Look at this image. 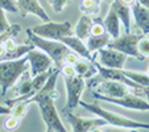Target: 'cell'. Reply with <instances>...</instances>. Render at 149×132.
Listing matches in <instances>:
<instances>
[{"instance_id":"obj_24","label":"cell","mask_w":149,"mask_h":132,"mask_svg":"<svg viewBox=\"0 0 149 132\" xmlns=\"http://www.w3.org/2000/svg\"><path fill=\"white\" fill-rule=\"evenodd\" d=\"M29 104L31 102L29 101H21V102H16V103L12 106V115H16L19 118L23 119L24 116L26 115L28 112V108H29Z\"/></svg>"},{"instance_id":"obj_8","label":"cell","mask_w":149,"mask_h":132,"mask_svg":"<svg viewBox=\"0 0 149 132\" xmlns=\"http://www.w3.org/2000/svg\"><path fill=\"white\" fill-rule=\"evenodd\" d=\"M65 86L66 91H68V102H66V107L63 110L70 111V110H74L75 107L79 106L86 83H84L83 77L75 74L73 77H65Z\"/></svg>"},{"instance_id":"obj_18","label":"cell","mask_w":149,"mask_h":132,"mask_svg":"<svg viewBox=\"0 0 149 132\" xmlns=\"http://www.w3.org/2000/svg\"><path fill=\"white\" fill-rule=\"evenodd\" d=\"M111 4L115 7L116 12H118V16H119V19H120L121 24L124 25L125 32L130 33L131 32V8H130V6L124 4L121 0H113Z\"/></svg>"},{"instance_id":"obj_30","label":"cell","mask_w":149,"mask_h":132,"mask_svg":"<svg viewBox=\"0 0 149 132\" xmlns=\"http://www.w3.org/2000/svg\"><path fill=\"white\" fill-rule=\"evenodd\" d=\"M139 52L144 57H149V37H141L139 41Z\"/></svg>"},{"instance_id":"obj_28","label":"cell","mask_w":149,"mask_h":132,"mask_svg":"<svg viewBox=\"0 0 149 132\" xmlns=\"http://www.w3.org/2000/svg\"><path fill=\"white\" fill-rule=\"evenodd\" d=\"M4 12L6 11L0 7V34H3V33H6V32H8L12 29V25L8 23V20H7Z\"/></svg>"},{"instance_id":"obj_14","label":"cell","mask_w":149,"mask_h":132,"mask_svg":"<svg viewBox=\"0 0 149 132\" xmlns=\"http://www.w3.org/2000/svg\"><path fill=\"white\" fill-rule=\"evenodd\" d=\"M17 8H19L20 15L23 17H25L26 15L32 13L38 16L42 21H50L49 15L44 11V8L41 7V4L38 3V0H16Z\"/></svg>"},{"instance_id":"obj_5","label":"cell","mask_w":149,"mask_h":132,"mask_svg":"<svg viewBox=\"0 0 149 132\" xmlns=\"http://www.w3.org/2000/svg\"><path fill=\"white\" fill-rule=\"evenodd\" d=\"M28 57L24 56L19 59L0 61V89L1 94H6L9 87L15 86L17 79L26 70Z\"/></svg>"},{"instance_id":"obj_22","label":"cell","mask_w":149,"mask_h":132,"mask_svg":"<svg viewBox=\"0 0 149 132\" xmlns=\"http://www.w3.org/2000/svg\"><path fill=\"white\" fill-rule=\"evenodd\" d=\"M79 9L83 15L94 16V15H98L100 11V3L99 0H82L79 4Z\"/></svg>"},{"instance_id":"obj_29","label":"cell","mask_w":149,"mask_h":132,"mask_svg":"<svg viewBox=\"0 0 149 132\" xmlns=\"http://www.w3.org/2000/svg\"><path fill=\"white\" fill-rule=\"evenodd\" d=\"M69 1H70V0H49V4L52 6L54 12L59 13V12L63 11V8L69 4Z\"/></svg>"},{"instance_id":"obj_9","label":"cell","mask_w":149,"mask_h":132,"mask_svg":"<svg viewBox=\"0 0 149 132\" xmlns=\"http://www.w3.org/2000/svg\"><path fill=\"white\" fill-rule=\"evenodd\" d=\"M93 95L95 99H99V101H103V102H108V103L118 104V106L125 107V108H130V110L149 111V102L139 98L137 95H135V94H132V93L127 94V95H124V96H120V98H108V96L100 95V94H96V93H94Z\"/></svg>"},{"instance_id":"obj_36","label":"cell","mask_w":149,"mask_h":132,"mask_svg":"<svg viewBox=\"0 0 149 132\" xmlns=\"http://www.w3.org/2000/svg\"><path fill=\"white\" fill-rule=\"evenodd\" d=\"M148 75H149V71H148ZM145 93H146V96H148V102H149V87L145 90Z\"/></svg>"},{"instance_id":"obj_16","label":"cell","mask_w":149,"mask_h":132,"mask_svg":"<svg viewBox=\"0 0 149 132\" xmlns=\"http://www.w3.org/2000/svg\"><path fill=\"white\" fill-rule=\"evenodd\" d=\"M59 41H62L66 46H69L70 50L75 52L77 54H79L82 58L94 59L93 57L90 56V50L87 49V45L83 42V40H81L78 36H75V34H70V36L62 37Z\"/></svg>"},{"instance_id":"obj_15","label":"cell","mask_w":149,"mask_h":132,"mask_svg":"<svg viewBox=\"0 0 149 132\" xmlns=\"http://www.w3.org/2000/svg\"><path fill=\"white\" fill-rule=\"evenodd\" d=\"M131 11H132L136 27L140 29L143 34H148L149 33V9L146 7H144L143 4H140L139 1H136L131 7Z\"/></svg>"},{"instance_id":"obj_23","label":"cell","mask_w":149,"mask_h":132,"mask_svg":"<svg viewBox=\"0 0 149 132\" xmlns=\"http://www.w3.org/2000/svg\"><path fill=\"white\" fill-rule=\"evenodd\" d=\"M123 73L130 79H132L133 82L140 85V86L145 87V89L149 87V75L148 74L140 73V71H135V70H124V69H123Z\"/></svg>"},{"instance_id":"obj_4","label":"cell","mask_w":149,"mask_h":132,"mask_svg":"<svg viewBox=\"0 0 149 132\" xmlns=\"http://www.w3.org/2000/svg\"><path fill=\"white\" fill-rule=\"evenodd\" d=\"M26 34H28V40L33 44L36 48L41 49L42 52H45L54 62V66L59 69L62 65L65 64V56L70 52V48L66 46L62 41L58 40H49L40 37L32 32V29H26Z\"/></svg>"},{"instance_id":"obj_19","label":"cell","mask_w":149,"mask_h":132,"mask_svg":"<svg viewBox=\"0 0 149 132\" xmlns=\"http://www.w3.org/2000/svg\"><path fill=\"white\" fill-rule=\"evenodd\" d=\"M93 21L94 19L88 15H82L81 19L78 20V23L75 25L74 33L75 36H78L81 40H87L88 36L91 34V27H93Z\"/></svg>"},{"instance_id":"obj_35","label":"cell","mask_w":149,"mask_h":132,"mask_svg":"<svg viewBox=\"0 0 149 132\" xmlns=\"http://www.w3.org/2000/svg\"><path fill=\"white\" fill-rule=\"evenodd\" d=\"M124 4H127V6H130V7H132L133 6V3H136V0H121Z\"/></svg>"},{"instance_id":"obj_33","label":"cell","mask_w":149,"mask_h":132,"mask_svg":"<svg viewBox=\"0 0 149 132\" xmlns=\"http://www.w3.org/2000/svg\"><path fill=\"white\" fill-rule=\"evenodd\" d=\"M11 112H12V107L0 104V114H11Z\"/></svg>"},{"instance_id":"obj_27","label":"cell","mask_w":149,"mask_h":132,"mask_svg":"<svg viewBox=\"0 0 149 132\" xmlns=\"http://www.w3.org/2000/svg\"><path fill=\"white\" fill-rule=\"evenodd\" d=\"M0 7H1L4 11L11 12V13H16V12H19L16 0H0Z\"/></svg>"},{"instance_id":"obj_10","label":"cell","mask_w":149,"mask_h":132,"mask_svg":"<svg viewBox=\"0 0 149 132\" xmlns=\"http://www.w3.org/2000/svg\"><path fill=\"white\" fill-rule=\"evenodd\" d=\"M63 114L66 115V119L71 126V131L74 132H88L96 129L99 127H103L108 124L103 118L98 116L94 119L88 118H82V116H77L75 114H71L69 110H63Z\"/></svg>"},{"instance_id":"obj_34","label":"cell","mask_w":149,"mask_h":132,"mask_svg":"<svg viewBox=\"0 0 149 132\" xmlns=\"http://www.w3.org/2000/svg\"><path fill=\"white\" fill-rule=\"evenodd\" d=\"M136 1H139L140 4H143L144 7H146L149 9V0H136Z\"/></svg>"},{"instance_id":"obj_25","label":"cell","mask_w":149,"mask_h":132,"mask_svg":"<svg viewBox=\"0 0 149 132\" xmlns=\"http://www.w3.org/2000/svg\"><path fill=\"white\" fill-rule=\"evenodd\" d=\"M104 33H107L104 21L102 19H99V17L94 19L93 27H91V34H93V36H102V34H104Z\"/></svg>"},{"instance_id":"obj_38","label":"cell","mask_w":149,"mask_h":132,"mask_svg":"<svg viewBox=\"0 0 149 132\" xmlns=\"http://www.w3.org/2000/svg\"><path fill=\"white\" fill-rule=\"evenodd\" d=\"M148 37H149V33H148Z\"/></svg>"},{"instance_id":"obj_13","label":"cell","mask_w":149,"mask_h":132,"mask_svg":"<svg viewBox=\"0 0 149 132\" xmlns=\"http://www.w3.org/2000/svg\"><path fill=\"white\" fill-rule=\"evenodd\" d=\"M99 52V57H100V65L106 66V68H112V69H123L124 64L127 61V54L123 52H119L116 49L111 48H103Z\"/></svg>"},{"instance_id":"obj_12","label":"cell","mask_w":149,"mask_h":132,"mask_svg":"<svg viewBox=\"0 0 149 132\" xmlns=\"http://www.w3.org/2000/svg\"><path fill=\"white\" fill-rule=\"evenodd\" d=\"M94 93L108 96V98H120V96L130 94L131 91H130V86H127L123 82L102 79V82H99L96 85V89Z\"/></svg>"},{"instance_id":"obj_26","label":"cell","mask_w":149,"mask_h":132,"mask_svg":"<svg viewBox=\"0 0 149 132\" xmlns=\"http://www.w3.org/2000/svg\"><path fill=\"white\" fill-rule=\"evenodd\" d=\"M20 123H21V118H19L16 115H11L4 122V128L8 129V131H13L20 126Z\"/></svg>"},{"instance_id":"obj_20","label":"cell","mask_w":149,"mask_h":132,"mask_svg":"<svg viewBox=\"0 0 149 132\" xmlns=\"http://www.w3.org/2000/svg\"><path fill=\"white\" fill-rule=\"evenodd\" d=\"M74 68H75L77 74L82 75L83 78H91V77H94L98 73L95 62H94L93 59H87V58L79 59V61L74 65Z\"/></svg>"},{"instance_id":"obj_7","label":"cell","mask_w":149,"mask_h":132,"mask_svg":"<svg viewBox=\"0 0 149 132\" xmlns=\"http://www.w3.org/2000/svg\"><path fill=\"white\" fill-rule=\"evenodd\" d=\"M140 34H133V33H125L124 36H119L118 38H113L112 41H110L108 44V48L111 49H116L119 52H123L124 54L131 57H135V58L143 61L145 57L139 52V41L141 40Z\"/></svg>"},{"instance_id":"obj_32","label":"cell","mask_w":149,"mask_h":132,"mask_svg":"<svg viewBox=\"0 0 149 132\" xmlns=\"http://www.w3.org/2000/svg\"><path fill=\"white\" fill-rule=\"evenodd\" d=\"M81 59V56L79 54H77L75 52L70 50L68 54L65 56V64H70V65H75L77 62Z\"/></svg>"},{"instance_id":"obj_37","label":"cell","mask_w":149,"mask_h":132,"mask_svg":"<svg viewBox=\"0 0 149 132\" xmlns=\"http://www.w3.org/2000/svg\"><path fill=\"white\" fill-rule=\"evenodd\" d=\"M106 1H113V0H106Z\"/></svg>"},{"instance_id":"obj_6","label":"cell","mask_w":149,"mask_h":132,"mask_svg":"<svg viewBox=\"0 0 149 132\" xmlns=\"http://www.w3.org/2000/svg\"><path fill=\"white\" fill-rule=\"evenodd\" d=\"M34 34L49 40H61L62 37L70 36L73 34V29H71V24L69 21L65 23H53V21H46V23L41 24V25H36L31 28Z\"/></svg>"},{"instance_id":"obj_21","label":"cell","mask_w":149,"mask_h":132,"mask_svg":"<svg viewBox=\"0 0 149 132\" xmlns=\"http://www.w3.org/2000/svg\"><path fill=\"white\" fill-rule=\"evenodd\" d=\"M111 38H112V37L108 33H104V34H102V36H93V34H90L88 38L86 40V41H87L86 45H87V49L90 50V53L91 52H98V50H100V49L106 48V46L110 44Z\"/></svg>"},{"instance_id":"obj_11","label":"cell","mask_w":149,"mask_h":132,"mask_svg":"<svg viewBox=\"0 0 149 132\" xmlns=\"http://www.w3.org/2000/svg\"><path fill=\"white\" fill-rule=\"evenodd\" d=\"M28 57V61L31 64V74L32 77H36L38 74H42L48 71L49 69H52L53 66V59L45 53V52H42L41 49L38 48H33L32 50L28 52L26 54Z\"/></svg>"},{"instance_id":"obj_2","label":"cell","mask_w":149,"mask_h":132,"mask_svg":"<svg viewBox=\"0 0 149 132\" xmlns=\"http://www.w3.org/2000/svg\"><path fill=\"white\" fill-rule=\"evenodd\" d=\"M54 68H56V66H54ZM54 68L49 69L48 71H45V73H42V74H38V75H36V77H32L31 71H28V70L24 71V73L21 74V77L17 79V82L15 83V87H13L15 93L13 94L16 96L6 101L7 106L12 107L16 102L29 101L33 95H36L42 89V86L45 85L46 79L53 73Z\"/></svg>"},{"instance_id":"obj_1","label":"cell","mask_w":149,"mask_h":132,"mask_svg":"<svg viewBox=\"0 0 149 132\" xmlns=\"http://www.w3.org/2000/svg\"><path fill=\"white\" fill-rule=\"evenodd\" d=\"M58 75H59V69L54 68L53 73L46 79L42 89L36 95H33L29 99L31 103L38 104L42 120L46 124V131L48 132H66L65 126L62 123L61 118H59L58 112H57L56 106H54V101L59 96L58 91L56 90V83Z\"/></svg>"},{"instance_id":"obj_3","label":"cell","mask_w":149,"mask_h":132,"mask_svg":"<svg viewBox=\"0 0 149 132\" xmlns=\"http://www.w3.org/2000/svg\"><path fill=\"white\" fill-rule=\"evenodd\" d=\"M79 106H82L84 110L90 111L91 114H95V115L103 118L110 126L120 127V128H125V129H148L149 131L148 123H140V122L128 119L125 116L120 115V114H116V112H112V111H108V110L103 108L98 103H86V102L81 101L79 102Z\"/></svg>"},{"instance_id":"obj_17","label":"cell","mask_w":149,"mask_h":132,"mask_svg":"<svg viewBox=\"0 0 149 132\" xmlns=\"http://www.w3.org/2000/svg\"><path fill=\"white\" fill-rule=\"evenodd\" d=\"M104 25H106V31L110 34L112 38H118L120 36V19L118 16V12H116L115 7L111 4L110 11H108L107 16L104 17Z\"/></svg>"},{"instance_id":"obj_39","label":"cell","mask_w":149,"mask_h":132,"mask_svg":"<svg viewBox=\"0 0 149 132\" xmlns=\"http://www.w3.org/2000/svg\"><path fill=\"white\" fill-rule=\"evenodd\" d=\"M0 129H1V128H0Z\"/></svg>"},{"instance_id":"obj_31","label":"cell","mask_w":149,"mask_h":132,"mask_svg":"<svg viewBox=\"0 0 149 132\" xmlns=\"http://www.w3.org/2000/svg\"><path fill=\"white\" fill-rule=\"evenodd\" d=\"M59 73L63 74V77H73L77 74L75 71V68H74V65H70V64H63L59 68Z\"/></svg>"}]
</instances>
